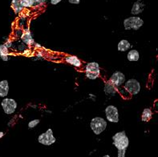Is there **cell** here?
Instances as JSON below:
<instances>
[{"label": "cell", "instance_id": "9", "mask_svg": "<svg viewBox=\"0 0 158 157\" xmlns=\"http://www.w3.org/2000/svg\"><path fill=\"white\" fill-rule=\"evenodd\" d=\"M109 81L116 88H119L123 84L125 83V76L121 72L116 71V72H115L114 73L112 74V76H111Z\"/></svg>", "mask_w": 158, "mask_h": 157}, {"label": "cell", "instance_id": "27", "mask_svg": "<svg viewBox=\"0 0 158 157\" xmlns=\"http://www.w3.org/2000/svg\"><path fill=\"white\" fill-rule=\"evenodd\" d=\"M103 157H110V156H109V155H104V156H103Z\"/></svg>", "mask_w": 158, "mask_h": 157}, {"label": "cell", "instance_id": "18", "mask_svg": "<svg viewBox=\"0 0 158 157\" xmlns=\"http://www.w3.org/2000/svg\"><path fill=\"white\" fill-rule=\"evenodd\" d=\"M128 60L131 62H136L139 60V58H140V55H139V52L136 50H131L128 52V56H127Z\"/></svg>", "mask_w": 158, "mask_h": 157}, {"label": "cell", "instance_id": "5", "mask_svg": "<svg viewBox=\"0 0 158 157\" xmlns=\"http://www.w3.org/2000/svg\"><path fill=\"white\" fill-rule=\"evenodd\" d=\"M38 141L39 143L43 144V145L50 146L53 144V143H55V142L56 141V139L54 136V135H53L52 130L49 128L46 132H44V133H42L41 135H39Z\"/></svg>", "mask_w": 158, "mask_h": 157}, {"label": "cell", "instance_id": "14", "mask_svg": "<svg viewBox=\"0 0 158 157\" xmlns=\"http://www.w3.org/2000/svg\"><path fill=\"white\" fill-rule=\"evenodd\" d=\"M8 56H9V51H8L7 47L5 44L0 45V58L3 61H7Z\"/></svg>", "mask_w": 158, "mask_h": 157}, {"label": "cell", "instance_id": "4", "mask_svg": "<svg viewBox=\"0 0 158 157\" xmlns=\"http://www.w3.org/2000/svg\"><path fill=\"white\" fill-rule=\"evenodd\" d=\"M100 65L96 62L88 63L85 67V75L89 80H96L100 76Z\"/></svg>", "mask_w": 158, "mask_h": 157}, {"label": "cell", "instance_id": "25", "mask_svg": "<svg viewBox=\"0 0 158 157\" xmlns=\"http://www.w3.org/2000/svg\"><path fill=\"white\" fill-rule=\"evenodd\" d=\"M62 1V0H51V3L52 5H56V4H58L59 2H60Z\"/></svg>", "mask_w": 158, "mask_h": 157}, {"label": "cell", "instance_id": "7", "mask_svg": "<svg viewBox=\"0 0 158 157\" xmlns=\"http://www.w3.org/2000/svg\"><path fill=\"white\" fill-rule=\"evenodd\" d=\"M105 115L109 122H112V123H118L119 122L118 109L115 106L108 105L105 108Z\"/></svg>", "mask_w": 158, "mask_h": 157}, {"label": "cell", "instance_id": "12", "mask_svg": "<svg viewBox=\"0 0 158 157\" xmlns=\"http://www.w3.org/2000/svg\"><path fill=\"white\" fill-rule=\"evenodd\" d=\"M9 92V84L7 80L0 81V97H5Z\"/></svg>", "mask_w": 158, "mask_h": 157}, {"label": "cell", "instance_id": "15", "mask_svg": "<svg viewBox=\"0 0 158 157\" xmlns=\"http://www.w3.org/2000/svg\"><path fill=\"white\" fill-rule=\"evenodd\" d=\"M152 111L150 108H144L141 115V120L143 122H148L152 119Z\"/></svg>", "mask_w": 158, "mask_h": 157}, {"label": "cell", "instance_id": "11", "mask_svg": "<svg viewBox=\"0 0 158 157\" xmlns=\"http://www.w3.org/2000/svg\"><path fill=\"white\" fill-rule=\"evenodd\" d=\"M104 91L107 96H115L116 94V92H117V88H116L113 84H111L110 81H108L105 83Z\"/></svg>", "mask_w": 158, "mask_h": 157}, {"label": "cell", "instance_id": "13", "mask_svg": "<svg viewBox=\"0 0 158 157\" xmlns=\"http://www.w3.org/2000/svg\"><path fill=\"white\" fill-rule=\"evenodd\" d=\"M65 61H66L68 64L74 66V67H76V68H80V66H81V61H80V59L76 57V56H67V57L65 58Z\"/></svg>", "mask_w": 158, "mask_h": 157}, {"label": "cell", "instance_id": "10", "mask_svg": "<svg viewBox=\"0 0 158 157\" xmlns=\"http://www.w3.org/2000/svg\"><path fill=\"white\" fill-rule=\"evenodd\" d=\"M144 3L143 2V1H141V0H137V1L135 2L134 4H133L131 13H132V14H134V15L139 14L144 10Z\"/></svg>", "mask_w": 158, "mask_h": 157}, {"label": "cell", "instance_id": "21", "mask_svg": "<svg viewBox=\"0 0 158 157\" xmlns=\"http://www.w3.org/2000/svg\"><path fill=\"white\" fill-rule=\"evenodd\" d=\"M40 119H33V120L29 122V123H28V127H29L30 129L34 128V127H35L36 126L38 125L39 123H40Z\"/></svg>", "mask_w": 158, "mask_h": 157}, {"label": "cell", "instance_id": "17", "mask_svg": "<svg viewBox=\"0 0 158 157\" xmlns=\"http://www.w3.org/2000/svg\"><path fill=\"white\" fill-rule=\"evenodd\" d=\"M130 48V43L126 39L120 40L118 43V51L120 52H126Z\"/></svg>", "mask_w": 158, "mask_h": 157}, {"label": "cell", "instance_id": "20", "mask_svg": "<svg viewBox=\"0 0 158 157\" xmlns=\"http://www.w3.org/2000/svg\"><path fill=\"white\" fill-rule=\"evenodd\" d=\"M20 4L23 6V8L34 6V3H33L32 0H20Z\"/></svg>", "mask_w": 158, "mask_h": 157}, {"label": "cell", "instance_id": "3", "mask_svg": "<svg viewBox=\"0 0 158 157\" xmlns=\"http://www.w3.org/2000/svg\"><path fill=\"white\" fill-rule=\"evenodd\" d=\"M90 127L96 135H100L106 129L107 122L101 117H95L92 119L90 123Z\"/></svg>", "mask_w": 158, "mask_h": 157}, {"label": "cell", "instance_id": "8", "mask_svg": "<svg viewBox=\"0 0 158 157\" xmlns=\"http://www.w3.org/2000/svg\"><path fill=\"white\" fill-rule=\"evenodd\" d=\"M4 112L7 115L13 114L17 108V103L13 99H4L1 103Z\"/></svg>", "mask_w": 158, "mask_h": 157}, {"label": "cell", "instance_id": "23", "mask_svg": "<svg viewBox=\"0 0 158 157\" xmlns=\"http://www.w3.org/2000/svg\"><path fill=\"white\" fill-rule=\"evenodd\" d=\"M125 154H126V149L118 150L117 157H125Z\"/></svg>", "mask_w": 158, "mask_h": 157}, {"label": "cell", "instance_id": "16", "mask_svg": "<svg viewBox=\"0 0 158 157\" xmlns=\"http://www.w3.org/2000/svg\"><path fill=\"white\" fill-rule=\"evenodd\" d=\"M22 39L25 43L28 44V45H30V44L34 43V39H33V38H32L31 34L30 31L28 30V29L26 31L24 32L23 34Z\"/></svg>", "mask_w": 158, "mask_h": 157}, {"label": "cell", "instance_id": "2", "mask_svg": "<svg viewBox=\"0 0 158 157\" xmlns=\"http://www.w3.org/2000/svg\"><path fill=\"white\" fill-rule=\"evenodd\" d=\"M144 25V21L139 17L132 16L124 20V27L125 30H139Z\"/></svg>", "mask_w": 158, "mask_h": 157}, {"label": "cell", "instance_id": "19", "mask_svg": "<svg viewBox=\"0 0 158 157\" xmlns=\"http://www.w3.org/2000/svg\"><path fill=\"white\" fill-rule=\"evenodd\" d=\"M11 7L16 14H19L23 9V6H21V4H20V0H12Z\"/></svg>", "mask_w": 158, "mask_h": 157}, {"label": "cell", "instance_id": "6", "mask_svg": "<svg viewBox=\"0 0 158 157\" xmlns=\"http://www.w3.org/2000/svg\"><path fill=\"white\" fill-rule=\"evenodd\" d=\"M124 88L129 95H137L140 91V84L135 79H131L125 82Z\"/></svg>", "mask_w": 158, "mask_h": 157}, {"label": "cell", "instance_id": "22", "mask_svg": "<svg viewBox=\"0 0 158 157\" xmlns=\"http://www.w3.org/2000/svg\"><path fill=\"white\" fill-rule=\"evenodd\" d=\"M32 1L34 3V6H40V5H43L47 2V0H32Z\"/></svg>", "mask_w": 158, "mask_h": 157}, {"label": "cell", "instance_id": "24", "mask_svg": "<svg viewBox=\"0 0 158 157\" xmlns=\"http://www.w3.org/2000/svg\"><path fill=\"white\" fill-rule=\"evenodd\" d=\"M68 2L72 4H79L80 2V0H68Z\"/></svg>", "mask_w": 158, "mask_h": 157}, {"label": "cell", "instance_id": "1", "mask_svg": "<svg viewBox=\"0 0 158 157\" xmlns=\"http://www.w3.org/2000/svg\"><path fill=\"white\" fill-rule=\"evenodd\" d=\"M113 145L118 150L127 149L129 145V139L126 135L125 131H120L112 136Z\"/></svg>", "mask_w": 158, "mask_h": 157}, {"label": "cell", "instance_id": "26", "mask_svg": "<svg viewBox=\"0 0 158 157\" xmlns=\"http://www.w3.org/2000/svg\"><path fill=\"white\" fill-rule=\"evenodd\" d=\"M3 135H4L3 132H1V131H0V139H1L2 137H3Z\"/></svg>", "mask_w": 158, "mask_h": 157}]
</instances>
